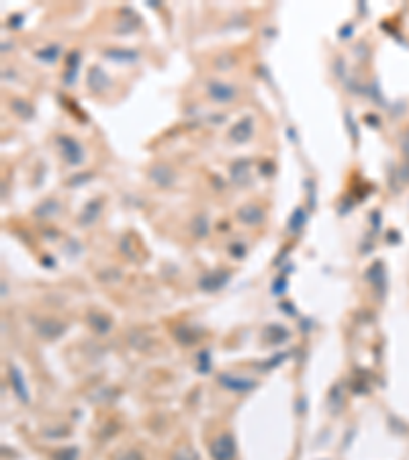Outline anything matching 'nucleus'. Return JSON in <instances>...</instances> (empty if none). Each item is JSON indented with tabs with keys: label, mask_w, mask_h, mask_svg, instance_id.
<instances>
[{
	"label": "nucleus",
	"mask_w": 409,
	"mask_h": 460,
	"mask_svg": "<svg viewBox=\"0 0 409 460\" xmlns=\"http://www.w3.org/2000/svg\"><path fill=\"white\" fill-rule=\"evenodd\" d=\"M10 107H12V111H14L18 117H23V119H31V117H33V107H31L29 103L21 101V98H14Z\"/></svg>",
	"instance_id": "0eeeda50"
},
{
	"label": "nucleus",
	"mask_w": 409,
	"mask_h": 460,
	"mask_svg": "<svg viewBox=\"0 0 409 460\" xmlns=\"http://www.w3.org/2000/svg\"><path fill=\"white\" fill-rule=\"evenodd\" d=\"M57 144H59V148H62V155H64L70 164H80V162H82L84 152H82V148L78 146V142H74V139H70V137H59Z\"/></svg>",
	"instance_id": "f03ea898"
},
{
	"label": "nucleus",
	"mask_w": 409,
	"mask_h": 460,
	"mask_svg": "<svg viewBox=\"0 0 409 460\" xmlns=\"http://www.w3.org/2000/svg\"><path fill=\"white\" fill-rule=\"evenodd\" d=\"M158 184H162V186H168V184H172V172L166 168V166H156L154 170H152V174H150Z\"/></svg>",
	"instance_id": "423d86ee"
},
{
	"label": "nucleus",
	"mask_w": 409,
	"mask_h": 460,
	"mask_svg": "<svg viewBox=\"0 0 409 460\" xmlns=\"http://www.w3.org/2000/svg\"><path fill=\"white\" fill-rule=\"evenodd\" d=\"M107 84H109L107 74H105L98 66L90 68V72H88V88L94 90V92H100L103 88H107Z\"/></svg>",
	"instance_id": "7ed1b4c3"
},
{
	"label": "nucleus",
	"mask_w": 409,
	"mask_h": 460,
	"mask_svg": "<svg viewBox=\"0 0 409 460\" xmlns=\"http://www.w3.org/2000/svg\"><path fill=\"white\" fill-rule=\"evenodd\" d=\"M239 219L241 221H246V223H258V221H262V209L260 207H254V205H246V207H241L239 209Z\"/></svg>",
	"instance_id": "39448f33"
},
{
	"label": "nucleus",
	"mask_w": 409,
	"mask_h": 460,
	"mask_svg": "<svg viewBox=\"0 0 409 460\" xmlns=\"http://www.w3.org/2000/svg\"><path fill=\"white\" fill-rule=\"evenodd\" d=\"M207 92L215 103H231L235 96V88L225 82H209Z\"/></svg>",
	"instance_id": "f257e3e1"
},
{
	"label": "nucleus",
	"mask_w": 409,
	"mask_h": 460,
	"mask_svg": "<svg viewBox=\"0 0 409 460\" xmlns=\"http://www.w3.org/2000/svg\"><path fill=\"white\" fill-rule=\"evenodd\" d=\"M57 55H59V47H57V45L47 47V49H43V51L37 53V57H39V59H45V62H53Z\"/></svg>",
	"instance_id": "1a4fd4ad"
},
{
	"label": "nucleus",
	"mask_w": 409,
	"mask_h": 460,
	"mask_svg": "<svg viewBox=\"0 0 409 460\" xmlns=\"http://www.w3.org/2000/svg\"><path fill=\"white\" fill-rule=\"evenodd\" d=\"M105 57H111V59H137L139 57V53L137 51H133V49H111V51H107L105 53Z\"/></svg>",
	"instance_id": "6e6552de"
},
{
	"label": "nucleus",
	"mask_w": 409,
	"mask_h": 460,
	"mask_svg": "<svg viewBox=\"0 0 409 460\" xmlns=\"http://www.w3.org/2000/svg\"><path fill=\"white\" fill-rule=\"evenodd\" d=\"M252 133H254V129H252V119H250V117H246L243 121H239V123L231 129V137H233L235 142H248Z\"/></svg>",
	"instance_id": "20e7f679"
}]
</instances>
